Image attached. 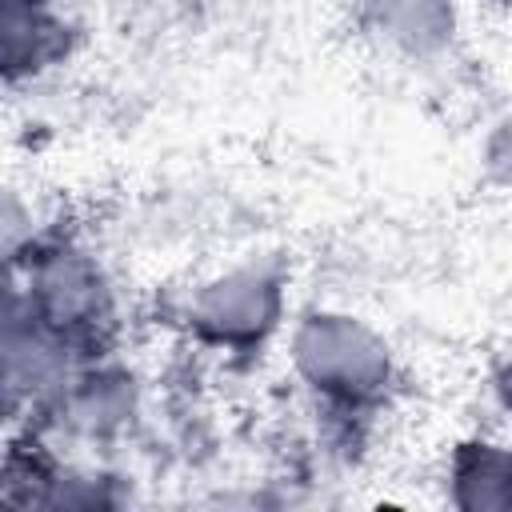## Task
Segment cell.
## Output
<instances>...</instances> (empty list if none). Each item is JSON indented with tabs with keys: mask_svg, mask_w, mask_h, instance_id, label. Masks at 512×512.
Returning a JSON list of instances; mask_svg holds the SVG:
<instances>
[{
	"mask_svg": "<svg viewBox=\"0 0 512 512\" xmlns=\"http://www.w3.org/2000/svg\"><path fill=\"white\" fill-rule=\"evenodd\" d=\"M292 364L336 416L372 412L392 380L384 340L340 312H312L300 320L292 336Z\"/></svg>",
	"mask_w": 512,
	"mask_h": 512,
	"instance_id": "6da1fadb",
	"label": "cell"
},
{
	"mask_svg": "<svg viewBox=\"0 0 512 512\" xmlns=\"http://www.w3.org/2000/svg\"><path fill=\"white\" fill-rule=\"evenodd\" d=\"M28 316L72 356L96 360L112 340V292L100 268L76 248H48L28 264V288H12Z\"/></svg>",
	"mask_w": 512,
	"mask_h": 512,
	"instance_id": "7a4b0ae2",
	"label": "cell"
},
{
	"mask_svg": "<svg viewBox=\"0 0 512 512\" xmlns=\"http://www.w3.org/2000/svg\"><path fill=\"white\" fill-rule=\"evenodd\" d=\"M280 272L272 264L236 268L204 284L188 304V328L228 352H256L280 320Z\"/></svg>",
	"mask_w": 512,
	"mask_h": 512,
	"instance_id": "3957f363",
	"label": "cell"
},
{
	"mask_svg": "<svg viewBox=\"0 0 512 512\" xmlns=\"http://www.w3.org/2000/svg\"><path fill=\"white\" fill-rule=\"evenodd\" d=\"M0 40H4V48H0L4 80L16 84V80L36 76L68 56L72 24L56 8V0H4Z\"/></svg>",
	"mask_w": 512,
	"mask_h": 512,
	"instance_id": "277c9868",
	"label": "cell"
},
{
	"mask_svg": "<svg viewBox=\"0 0 512 512\" xmlns=\"http://www.w3.org/2000/svg\"><path fill=\"white\" fill-rule=\"evenodd\" d=\"M372 24L404 52L428 56L452 40V0H364Z\"/></svg>",
	"mask_w": 512,
	"mask_h": 512,
	"instance_id": "5b68a950",
	"label": "cell"
},
{
	"mask_svg": "<svg viewBox=\"0 0 512 512\" xmlns=\"http://www.w3.org/2000/svg\"><path fill=\"white\" fill-rule=\"evenodd\" d=\"M452 500L468 512L512 508V452L472 440L452 456Z\"/></svg>",
	"mask_w": 512,
	"mask_h": 512,
	"instance_id": "8992f818",
	"label": "cell"
},
{
	"mask_svg": "<svg viewBox=\"0 0 512 512\" xmlns=\"http://www.w3.org/2000/svg\"><path fill=\"white\" fill-rule=\"evenodd\" d=\"M488 172H492V180L512 188V112L496 124V132L488 140Z\"/></svg>",
	"mask_w": 512,
	"mask_h": 512,
	"instance_id": "52a82bcc",
	"label": "cell"
},
{
	"mask_svg": "<svg viewBox=\"0 0 512 512\" xmlns=\"http://www.w3.org/2000/svg\"><path fill=\"white\" fill-rule=\"evenodd\" d=\"M492 384H496V396L504 400V408H512V364H504Z\"/></svg>",
	"mask_w": 512,
	"mask_h": 512,
	"instance_id": "ba28073f",
	"label": "cell"
},
{
	"mask_svg": "<svg viewBox=\"0 0 512 512\" xmlns=\"http://www.w3.org/2000/svg\"><path fill=\"white\" fill-rule=\"evenodd\" d=\"M496 4H512V0H496Z\"/></svg>",
	"mask_w": 512,
	"mask_h": 512,
	"instance_id": "9c48e42d",
	"label": "cell"
}]
</instances>
